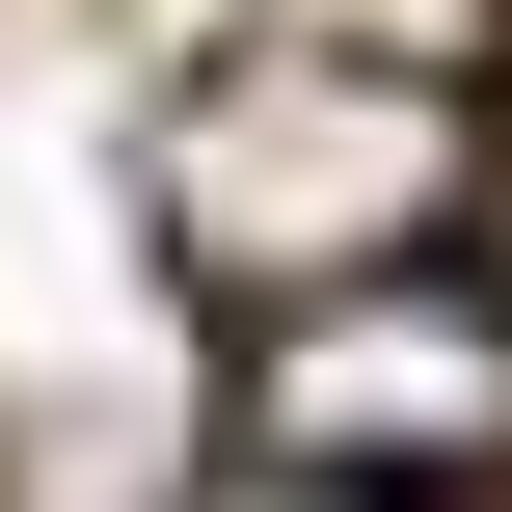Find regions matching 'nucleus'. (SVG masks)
Here are the masks:
<instances>
[{
	"label": "nucleus",
	"mask_w": 512,
	"mask_h": 512,
	"mask_svg": "<svg viewBox=\"0 0 512 512\" xmlns=\"http://www.w3.org/2000/svg\"><path fill=\"white\" fill-rule=\"evenodd\" d=\"M243 459L324 512L405 486H512V270H378V297H297L243 351Z\"/></svg>",
	"instance_id": "nucleus-2"
},
{
	"label": "nucleus",
	"mask_w": 512,
	"mask_h": 512,
	"mask_svg": "<svg viewBox=\"0 0 512 512\" xmlns=\"http://www.w3.org/2000/svg\"><path fill=\"white\" fill-rule=\"evenodd\" d=\"M459 189H486V108L432 54H378V27H216L162 81V162H135L162 270L243 297V324L378 297V270H459Z\"/></svg>",
	"instance_id": "nucleus-1"
}]
</instances>
